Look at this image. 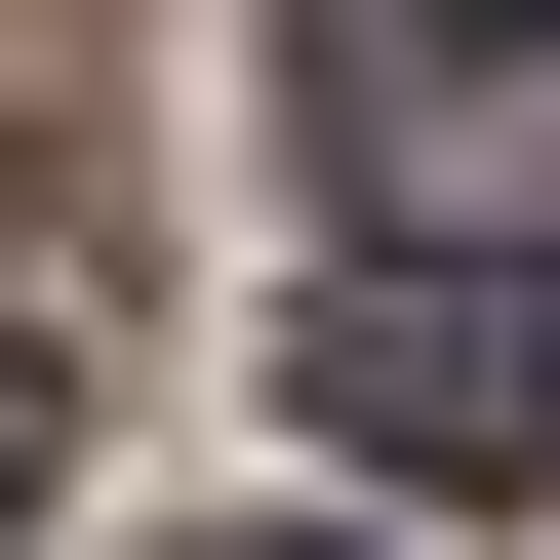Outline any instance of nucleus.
<instances>
[{"instance_id": "7ed1b4c3", "label": "nucleus", "mask_w": 560, "mask_h": 560, "mask_svg": "<svg viewBox=\"0 0 560 560\" xmlns=\"http://www.w3.org/2000/svg\"><path fill=\"white\" fill-rule=\"evenodd\" d=\"M200 560H361V521H200Z\"/></svg>"}, {"instance_id": "20e7f679", "label": "nucleus", "mask_w": 560, "mask_h": 560, "mask_svg": "<svg viewBox=\"0 0 560 560\" xmlns=\"http://www.w3.org/2000/svg\"><path fill=\"white\" fill-rule=\"evenodd\" d=\"M480 40H560V0H480Z\"/></svg>"}, {"instance_id": "f03ea898", "label": "nucleus", "mask_w": 560, "mask_h": 560, "mask_svg": "<svg viewBox=\"0 0 560 560\" xmlns=\"http://www.w3.org/2000/svg\"><path fill=\"white\" fill-rule=\"evenodd\" d=\"M40 441H81V361H0V521H40Z\"/></svg>"}, {"instance_id": "f257e3e1", "label": "nucleus", "mask_w": 560, "mask_h": 560, "mask_svg": "<svg viewBox=\"0 0 560 560\" xmlns=\"http://www.w3.org/2000/svg\"><path fill=\"white\" fill-rule=\"evenodd\" d=\"M280 400H320L361 480H560V280L361 241V280H280Z\"/></svg>"}]
</instances>
